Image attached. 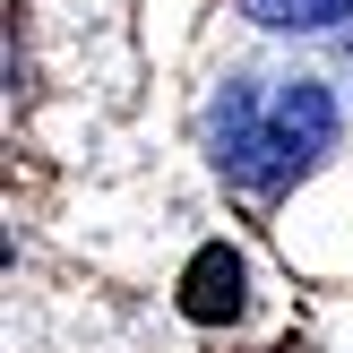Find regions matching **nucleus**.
Wrapping results in <instances>:
<instances>
[{
	"label": "nucleus",
	"mask_w": 353,
	"mask_h": 353,
	"mask_svg": "<svg viewBox=\"0 0 353 353\" xmlns=\"http://www.w3.org/2000/svg\"><path fill=\"white\" fill-rule=\"evenodd\" d=\"M216 164L233 172L250 199H276L285 181H302V155L285 147V130H276V112L259 121V95L250 86H224V103H216Z\"/></svg>",
	"instance_id": "1"
},
{
	"label": "nucleus",
	"mask_w": 353,
	"mask_h": 353,
	"mask_svg": "<svg viewBox=\"0 0 353 353\" xmlns=\"http://www.w3.org/2000/svg\"><path fill=\"white\" fill-rule=\"evenodd\" d=\"M276 112V130H285V147L302 155V164H319L327 147H336V103H327V86H310V78H293L285 95L268 103Z\"/></svg>",
	"instance_id": "2"
},
{
	"label": "nucleus",
	"mask_w": 353,
	"mask_h": 353,
	"mask_svg": "<svg viewBox=\"0 0 353 353\" xmlns=\"http://www.w3.org/2000/svg\"><path fill=\"white\" fill-rule=\"evenodd\" d=\"M181 310H190L199 327L233 319V310H241V259H233V250H199L190 276H181Z\"/></svg>",
	"instance_id": "3"
},
{
	"label": "nucleus",
	"mask_w": 353,
	"mask_h": 353,
	"mask_svg": "<svg viewBox=\"0 0 353 353\" xmlns=\"http://www.w3.org/2000/svg\"><path fill=\"white\" fill-rule=\"evenodd\" d=\"M241 9H250L259 26H276V34H319V26H336V17H353V0H241Z\"/></svg>",
	"instance_id": "4"
}]
</instances>
